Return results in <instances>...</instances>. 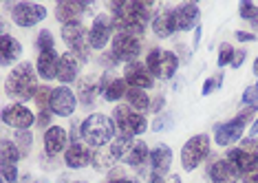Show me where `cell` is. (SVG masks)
Instances as JSON below:
<instances>
[{
  "instance_id": "681fc988",
  "label": "cell",
  "mask_w": 258,
  "mask_h": 183,
  "mask_svg": "<svg viewBox=\"0 0 258 183\" xmlns=\"http://www.w3.org/2000/svg\"><path fill=\"white\" fill-rule=\"evenodd\" d=\"M254 73L258 75V57H256V62H254Z\"/></svg>"
},
{
  "instance_id": "8d00e7d4",
  "label": "cell",
  "mask_w": 258,
  "mask_h": 183,
  "mask_svg": "<svg viewBox=\"0 0 258 183\" xmlns=\"http://www.w3.org/2000/svg\"><path fill=\"white\" fill-rule=\"evenodd\" d=\"M221 82H223V73H219V75H216V78H212V80H208V82H205V84H203V95H210V93H214L216 91V88H219L221 86Z\"/></svg>"
},
{
  "instance_id": "52a82bcc",
  "label": "cell",
  "mask_w": 258,
  "mask_h": 183,
  "mask_svg": "<svg viewBox=\"0 0 258 183\" xmlns=\"http://www.w3.org/2000/svg\"><path fill=\"white\" fill-rule=\"evenodd\" d=\"M62 40L69 44V49H71L73 55L80 57L82 64L89 60V49H91L89 31H86L80 22H75V25H62Z\"/></svg>"
},
{
  "instance_id": "e575fe53",
  "label": "cell",
  "mask_w": 258,
  "mask_h": 183,
  "mask_svg": "<svg viewBox=\"0 0 258 183\" xmlns=\"http://www.w3.org/2000/svg\"><path fill=\"white\" fill-rule=\"evenodd\" d=\"M3 183H18V168H16V163H3Z\"/></svg>"
},
{
  "instance_id": "60d3db41",
  "label": "cell",
  "mask_w": 258,
  "mask_h": 183,
  "mask_svg": "<svg viewBox=\"0 0 258 183\" xmlns=\"http://www.w3.org/2000/svg\"><path fill=\"white\" fill-rule=\"evenodd\" d=\"M36 124H38V126H42V128L49 126V124H51V113H49V110H40Z\"/></svg>"
},
{
  "instance_id": "e0dca14e",
  "label": "cell",
  "mask_w": 258,
  "mask_h": 183,
  "mask_svg": "<svg viewBox=\"0 0 258 183\" xmlns=\"http://www.w3.org/2000/svg\"><path fill=\"white\" fill-rule=\"evenodd\" d=\"M64 163H67L69 168H73V170L86 168L89 163H93V152L86 148L84 144L73 141V144L67 148V152H64Z\"/></svg>"
},
{
  "instance_id": "4dcf8cb0",
  "label": "cell",
  "mask_w": 258,
  "mask_h": 183,
  "mask_svg": "<svg viewBox=\"0 0 258 183\" xmlns=\"http://www.w3.org/2000/svg\"><path fill=\"white\" fill-rule=\"evenodd\" d=\"M95 93H99V88H95V80H82L80 82V99L84 104H93Z\"/></svg>"
},
{
  "instance_id": "bcb514c9",
  "label": "cell",
  "mask_w": 258,
  "mask_h": 183,
  "mask_svg": "<svg viewBox=\"0 0 258 183\" xmlns=\"http://www.w3.org/2000/svg\"><path fill=\"white\" fill-rule=\"evenodd\" d=\"M199 40H201V27H197V31H195V49L199 46Z\"/></svg>"
},
{
  "instance_id": "30bf717a",
  "label": "cell",
  "mask_w": 258,
  "mask_h": 183,
  "mask_svg": "<svg viewBox=\"0 0 258 183\" xmlns=\"http://www.w3.org/2000/svg\"><path fill=\"white\" fill-rule=\"evenodd\" d=\"M142 51V40L139 38H133V35H126V33H117L113 38V57L115 60H121V62H135V57L139 55Z\"/></svg>"
},
{
  "instance_id": "277c9868",
  "label": "cell",
  "mask_w": 258,
  "mask_h": 183,
  "mask_svg": "<svg viewBox=\"0 0 258 183\" xmlns=\"http://www.w3.org/2000/svg\"><path fill=\"white\" fill-rule=\"evenodd\" d=\"M210 155V137L208 135H195L192 139L185 141V146L181 148V163L183 170L192 172L205 161V157Z\"/></svg>"
},
{
  "instance_id": "484cf974",
  "label": "cell",
  "mask_w": 258,
  "mask_h": 183,
  "mask_svg": "<svg viewBox=\"0 0 258 183\" xmlns=\"http://www.w3.org/2000/svg\"><path fill=\"white\" fill-rule=\"evenodd\" d=\"M148 159H150V150H148V146H146V141H135V146L131 148V152H128L121 161H126L128 166L139 168V166H144Z\"/></svg>"
},
{
  "instance_id": "d6a6232c",
  "label": "cell",
  "mask_w": 258,
  "mask_h": 183,
  "mask_svg": "<svg viewBox=\"0 0 258 183\" xmlns=\"http://www.w3.org/2000/svg\"><path fill=\"white\" fill-rule=\"evenodd\" d=\"M51 97H53V91L49 86H40L36 91V104L40 106V110H46V106H51Z\"/></svg>"
},
{
  "instance_id": "ee69618b",
  "label": "cell",
  "mask_w": 258,
  "mask_h": 183,
  "mask_svg": "<svg viewBox=\"0 0 258 183\" xmlns=\"http://www.w3.org/2000/svg\"><path fill=\"white\" fill-rule=\"evenodd\" d=\"M236 38L240 40V42H245V40H247V42H254L256 35L254 33H245V31H236Z\"/></svg>"
},
{
  "instance_id": "74e56055",
  "label": "cell",
  "mask_w": 258,
  "mask_h": 183,
  "mask_svg": "<svg viewBox=\"0 0 258 183\" xmlns=\"http://www.w3.org/2000/svg\"><path fill=\"white\" fill-rule=\"evenodd\" d=\"M20 144V152L22 155H27L29 152V144H31V135H29V131H20L18 135V139H16Z\"/></svg>"
},
{
  "instance_id": "6da1fadb",
  "label": "cell",
  "mask_w": 258,
  "mask_h": 183,
  "mask_svg": "<svg viewBox=\"0 0 258 183\" xmlns=\"http://www.w3.org/2000/svg\"><path fill=\"white\" fill-rule=\"evenodd\" d=\"M36 82H38V75L33 67L29 62H22L9 73L7 82H5V91H7V95L20 99V102H27V99L36 97V91H38Z\"/></svg>"
},
{
  "instance_id": "ffe728a7",
  "label": "cell",
  "mask_w": 258,
  "mask_h": 183,
  "mask_svg": "<svg viewBox=\"0 0 258 183\" xmlns=\"http://www.w3.org/2000/svg\"><path fill=\"white\" fill-rule=\"evenodd\" d=\"M57 64H60V57H57L55 49L53 51H42L38 55L36 71L42 80H53V78H57Z\"/></svg>"
},
{
  "instance_id": "836d02e7",
  "label": "cell",
  "mask_w": 258,
  "mask_h": 183,
  "mask_svg": "<svg viewBox=\"0 0 258 183\" xmlns=\"http://www.w3.org/2000/svg\"><path fill=\"white\" fill-rule=\"evenodd\" d=\"M234 60V49H232V44H227V42H223L221 44V49H219V67H225V64H232Z\"/></svg>"
},
{
  "instance_id": "7c38bea8",
  "label": "cell",
  "mask_w": 258,
  "mask_h": 183,
  "mask_svg": "<svg viewBox=\"0 0 258 183\" xmlns=\"http://www.w3.org/2000/svg\"><path fill=\"white\" fill-rule=\"evenodd\" d=\"M75 106H78V97L71 88L67 86H60V88H53V97H51V113L60 115V117H69L73 115Z\"/></svg>"
},
{
  "instance_id": "8fae6325",
  "label": "cell",
  "mask_w": 258,
  "mask_h": 183,
  "mask_svg": "<svg viewBox=\"0 0 258 183\" xmlns=\"http://www.w3.org/2000/svg\"><path fill=\"white\" fill-rule=\"evenodd\" d=\"M38 117H33V113L22 104H14V106H7L3 110V121L7 126L16 128V131H29V128L36 124Z\"/></svg>"
},
{
  "instance_id": "c3c4849f",
  "label": "cell",
  "mask_w": 258,
  "mask_h": 183,
  "mask_svg": "<svg viewBox=\"0 0 258 183\" xmlns=\"http://www.w3.org/2000/svg\"><path fill=\"white\" fill-rule=\"evenodd\" d=\"M251 135H258V119L254 121V126H251V131H249Z\"/></svg>"
},
{
  "instance_id": "ac0fdd59",
  "label": "cell",
  "mask_w": 258,
  "mask_h": 183,
  "mask_svg": "<svg viewBox=\"0 0 258 183\" xmlns=\"http://www.w3.org/2000/svg\"><path fill=\"white\" fill-rule=\"evenodd\" d=\"M67 144H69V135H67L64 128H60V126L46 128V133H44V150H46V155H51V157L60 155L62 150H67Z\"/></svg>"
},
{
  "instance_id": "f1b7e54d",
  "label": "cell",
  "mask_w": 258,
  "mask_h": 183,
  "mask_svg": "<svg viewBox=\"0 0 258 183\" xmlns=\"http://www.w3.org/2000/svg\"><path fill=\"white\" fill-rule=\"evenodd\" d=\"M0 157H3V163H18V159L22 157V152L18 150V146L9 139H3V146H0Z\"/></svg>"
},
{
  "instance_id": "1f68e13d",
  "label": "cell",
  "mask_w": 258,
  "mask_h": 183,
  "mask_svg": "<svg viewBox=\"0 0 258 183\" xmlns=\"http://www.w3.org/2000/svg\"><path fill=\"white\" fill-rule=\"evenodd\" d=\"M238 11H240V18L243 20H249V22H254V25H258V7L254 3H240V7H238Z\"/></svg>"
},
{
  "instance_id": "f35d334b",
  "label": "cell",
  "mask_w": 258,
  "mask_h": 183,
  "mask_svg": "<svg viewBox=\"0 0 258 183\" xmlns=\"http://www.w3.org/2000/svg\"><path fill=\"white\" fill-rule=\"evenodd\" d=\"M258 102V91H256V86H249V88H245V93H243V104H249V106H254Z\"/></svg>"
},
{
  "instance_id": "b9f144b4",
  "label": "cell",
  "mask_w": 258,
  "mask_h": 183,
  "mask_svg": "<svg viewBox=\"0 0 258 183\" xmlns=\"http://www.w3.org/2000/svg\"><path fill=\"white\" fill-rule=\"evenodd\" d=\"M168 121H170V117H159V119H155V124H152V131H163V128H168Z\"/></svg>"
},
{
  "instance_id": "f5cc1de1",
  "label": "cell",
  "mask_w": 258,
  "mask_h": 183,
  "mask_svg": "<svg viewBox=\"0 0 258 183\" xmlns=\"http://www.w3.org/2000/svg\"><path fill=\"white\" fill-rule=\"evenodd\" d=\"M256 91H258V84H256Z\"/></svg>"
},
{
  "instance_id": "d4e9b609",
  "label": "cell",
  "mask_w": 258,
  "mask_h": 183,
  "mask_svg": "<svg viewBox=\"0 0 258 183\" xmlns=\"http://www.w3.org/2000/svg\"><path fill=\"white\" fill-rule=\"evenodd\" d=\"M99 93L104 95L106 102H117V99H121L128 93V84L126 80H102Z\"/></svg>"
},
{
  "instance_id": "f907efd6",
  "label": "cell",
  "mask_w": 258,
  "mask_h": 183,
  "mask_svg": "<svg viewBox=\"0 0 258 183\" xmlns=\"http://www.w3.org/2000/svg\"><path fill=\"white\" fill-rule=\"evenodd\" d=\"M27 183H44V181H27Z\"/></svg>"
},
{
  "instance_id": "5bb4252c",
  "label": "cell",
  "mask_w": 258,
  "mask_h": 183,
  "mask_svg": "<svg viewBox=\"0 0 258 183\" xmlns=\"http://www.w3.org/2000/svg\"><path fill=\"white\" fill-rule=\"evenodd\" d=\"M201 20V11L195 3H183L174 9V22H177V31H190L192 27H199Z\"/></svg>"
},
{
  "instance_id": "7bdbcfd3",
  "label": "cell",
  "mask_w": 258,
  "mask_h": 183,
  "mask_svg": "<svg viewBox=\"0 0 258 183\" xmlns=\"http://www.w3.org/2000/svg\"><path fill=\"white\" fill-rule=\"evenodd\" d=\"M243 181H245V183H258V168H254L251 172L245 174V176H243Z\"/></svg>"
},
{
  "instance_id": "7a4b0ae2",
  "label": "cell",
  "mask_w": 258,
  "mask_h": 183,
  "mask_svg": "<svg viewBox=\"0 0 258 183\" xmlns=\"http://www.w3.org/2000/svg\"><path fill=\"white\" fill-rule=\"evenodd\" d=\"M80 131H82V139L86 144L99 148V146L108 144L115 137V121L102 113H93L80 124Z\"/></svg>"
},
{
  "instance_id": "d6986e66",
  "label": "cell",
  "mask_w": 258,
  "mask_h": 183,
  "mask_svg": "<svg viewBox=\"0 0 258 183\" xmlns=\"http://www.w3.org/2000/svg\"><path fill=\"white\" fill-rule=\"evenodd\" d=\"M227 161H230L240 174H247L254 168H258V157L251 155V152H247L245 148H240V146L238 148H232L230 152H227Z\"/></svg>"
},
{
  "instance_id": "4316f807",
  "label": "cell",
  "mask_w": 258,
  "mask_h": 183,
  "mask_svg": "<svg viewBox=\"0 0 258 183\" xmlns=\"http://www.w3.org/2000/svg\"><path fill=\"white\" fill-rule=\"evenodd\" d=\"M126 97H128V104H131V108H135L137 113H142V110H148L150 108V99H148V95H146V91H142V88H128Z\"/></svg>"
},
{
  "instance_id": "9c48e42d",
  "label": "cell",
  "mask_w": 258,
  "mask_h": 183,
  "mask_svg": "<svg viewBox=\"0 0 258 183\" xmlns=\"http://www.w3.org/2000/svg\"><path fill=\"white\" fill-rule=\"evenodd\" d=\"M46 18V9L42 5H33V3H18L14 9H11V20L18 27H33L38 25L40 20Z\"/></svg>"
},
{
  "instance_id": "7402d4cb",
  "label": "cell",
  "mask_w": 258,
  "mask_h": 183,
  "mask_svg": "<svg viewBox=\"0 0 258 183\" xmlns=\"http://www.w3.org/2000/svg\"><path fill=\"white\" fill-rule=\"evenodd\" d=\"M152 31L157 38H168L177 31V22H174V9H163L152 20Z\"/></svg>"
},
{
  "instance_id": "ab89813d",
  "label": "cell",
  "mask_w": 258,
  "mask_h": 183,
  "mask_svg": "<svg viewBox=\"0 0 258 183\" xmlns=\"http://www.w3.org/2000/svg\"><path fill=\"white\" fill-rule=\"evenodd\" d=\"M245 57H247V53H245L243 49H238V51H234V60H232V67L234 69H238L240 64L245 62Z\"/></svg>"
},
{
  "instance_id": "2e32d148",
  "label": "cell",
  "mask_w": 258,
  "mask_h": 183,
  "mask_svg": "<svg viewBox=\"0 0 258 183\" xmlns=\"http://www.w3.org/2000/svg\"><path fill=\"white\" fill-rule=\"evenodd\" d=\"M89 9L86 3H75V0H62L55 7V18L62 25H75L80 20V16Z\"/></svg>"
},
{
  "instance_id": "603a6c76",
  "label": "cell",
  "mask_w": 258,
  "mask_h": 183,
  "mask_svg": "<svg viewBox=\"0 0 258 183\" xmlns=\"http://www.w3.org/2000/svg\"><path fill=\"white\" fill-rule=\"evenodd\" d=\"M170 163H172V152L166 144H157L155 148L150 150V166L152 172L157 174H166L170 170Z\"/></svg>"
},
{
  "instance_id": "4fadbf2b",
  "label": "cell",
  "mask_w": 258,
  "mask_h": 183,
  "mask_svg": "<svg viewBox=\"0 0 258 183\" xmlns=\"http://www.w3.org/2000/svg\"><path fill=\"white\" fill-rule=\"evenodd\" d=\"M124 80H126V84L131 86V88H150L152 86V73L148 71V67L142 62H131V64H126V71H124Z\"/></svg>"
},
{
  "instance_id": "9a60e30c",
  "label": "cell",
  "mask_w": 258,
  "mask_h": 183,
  "mask_svg": "<svg viewBox=\"0 0 258 183\" xmlns=\"http://www.w3.org/2000/svg\"><path fill=\"white\" fill-rule=\"evenodd\" d=\"M208 176L212 183H236L240 172L227 159H216L212 166L208 168Z\"/></svg>"
},
{
  "instance_id": "7dc6e473",
  "label": "cell",
  "mask_w": 258,
  "mask_h": 183,
  "mask_svg": "<svg viewBox=\"0 0 258 183\" xmlns=\"http://www.w3.org/2000/svg\"><path fill=\"white\" fill-rule=\"evenodd\" d=\"M108 183H137V181H131V179H113V181H108Z\"/></svg>"
},
{
  "instance_id": "5b68a950",
  "label": "cell",
  "mask_w": 258,
  "mask_h": 183,
  "mask_svg": "<svg viewBox=\"0 0 258 183\" xmlns=\"http://www.w3.org/2000/svg\"><path fill=\"white\" fill-rule=\"evenodd\" d=\"M146 67L155 78L159 80H170L179 69V57L172 51H161V49H152L146 57Z\"/></svg>"
},
{
  "instance_id": "cb8c5ba5",
  "label": "cell",
  "mask_w": 258,
  "mask_h": 183,
  "mask_svg": "<svg viewBox=\"0 0 258 183\" xmlns=\"http://www.w3.org/2000/svg\"><path fill=\"white\" fill-rule=\"evenodd\" d=\"M0 55H3V64L7 67V64L16 62L22 55V44L18 42V40L11 38V35L3 33L0 35Z\"/></svg>"
},
{
  "instance_id": "816d5d0a",
  "label": "cell",
  "mask_w": 258,
  "mask_h": 183,
  "mask_svg": "<svg viewBox=\"0 0 258 183\" xmlns=\"http://www.w3.org/2000/svg\"><path fill=\"white\" fill-rule=\"evenodd\" d=\"M71 183H80V181H71Z\"/></svg>"
},
{
  "instance_id": "ba28073f",
  "label": "cell",
  "mask_w": 258,
  "mask_h": 183,
  "mask_svg": "<svg viewBox=\"0 0 258 183\" xmlns=\"http://www.w3.org/2000/svg\"><path fill=\"white\" fill-rule=\"evenodd\" d=\"M113 29H115V18L113 16H106V14L95 16V20H93V25L89 29L91 49H104V46L108 44L110 35H113Z\"/></svg>"
},
{
  "instance_id": "f546056e",
  "label": "cell",
  "mask_w": 258,
  "mask_h": 183,
  "mask_svg": "<svg viewBox=\"0 0 258 183\" xmlns=\"http://www.w3.org/2000/svg\"><path fill=\"white\" fill-rule=\"evenodd\" d=\"M115 155L110 152V148L106 152H102V150H97L95 155H93V166H95L97 170H108V168H113L115 166Z\"/></svg>"
},
{
  "instance_id": "3957f363",
  "label": "cell",
  "mask_w": 258,
  "mask_h": 183,
  "mask_svg": "<svg viewBox=\"0 0 258 183\" xmlns=\"http://www.w3.org/2000/svg\"><path fill=\"white\" fill-rule=\"evenodd\" d=\"M254 110H256V106H249L247 110H243V113H238L236 117H234L232 121H227V124H219V126L214 128V141L219 146H232V144H236V141L243 137V128H245V124H247V119L251 115H254Z\"/></svg>"
},
{
  "instance_id": "44dd1931",
  "label": "cell",
  "mask_w": 258,
  "mask_h": 183,
  "mask_svg": "<svg viewBox=\"0 0 258 183\" xmlns=\"http://www.w3.org/2000/svg\"><path fill=\"white\" fill-rule=\"evenodd\" d=\"M82 67L80 57L73 55V53H64L60 57V64H57V80L62 82V84H69V82H73L78 78V71Z\"/></svg>"
},
{
  "instance_id": "8992f818",
  "label": "cell",
  "mask_w": 258,
  "mask_h": 183,
  "mask_svg": "<svg viewBox=\"0 0 258 183\" xmlns=\"http://www.w3.org/2000/svg\"><path fill=\"white\" fill-rule=\"evenodd\" d=\"M115 126L119 128V135L126 137H135L142 135L148 128V121L142 113H137L135 108H126V106H117L115 108Z\"/></svg>"
},
{
  "instance_id": "d590c367",
  "label": "cell",
  "mask_w": 258,
  "mask_h": 183,
  "mask_svg": "<svg viewBox=\"0 0 258 183\" xmlns=\"http://www.w3.org/2000/svg\"><path fill=\"white\" fill-rule=\"evenodd\" d=\"M36 44H38L40 53H42V51H53V35H51V31H42V33H40L38 40H36Z\"/></svg>"
},
{
  "instance_id": "83f0119b",
  "label": "cell",
  "mask_w": 258,
  "mask_h": 183,
  "mask_svg": "<svg viewBox=\"0 0 258 183\" xmlns=\"http://www.w3.org/2000/svg\"><path fill=\"white\" fill-rule=\"evenodd\" d=\"M135 146L133 137H126V135H117V139L110 144V152L115 155V159H124L128 152H131V148Z\"/></svg>"
},
{
  "instance_id": "f6af8a7d",
  "label": "cell",
  "mask_w": 258,
  "mask_h": 183,
  "mask_svg": "<svg viewBox=\"0 0 258 183\" xmlns=\"http://www.w3.org/2000/svg\"><path fill=\"white\" fill-rule=\"evenodd\" d=\"M161 106H163V97H157L155 102H152L150 110H155V113H159V110H161Z\"/></svg>"
}]
</instances>
